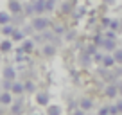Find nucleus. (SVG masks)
I'll return each instance as SVG.
<instances>
[{
	"label": "nucleus",
	"instance_id": "nucleus-22",
	"mask_svg": "<svg viewBox=\"0 0 122 115\" xmlns=\"http://www.w3.org/2000/svg\"><path fill=\"white\" fill-rule=\"evenodd\" d=\"M11 86H13V81L2 77V90H9V92H11Z\"/></svg>",
	"mask_w": 122,
	"mask_h": 115
},
{
	"label": "nucleus",
	"instance_id": "nucleus-29",
	"mask_svg": "<svg viewBox=\"0 0 122 115\" xmlns=\"http://www.w3.org/2000/svg\"><path fill=\"white\" fill-rule=\"evenodd\" d=\"M104 2H106L108 5H111V4H115V0H104Z\"/></svg>",
	"mask_w": 122,
	"mask_h": 115
},
{
	"label": "nucleus",
	"instance_id": "nucleus-12",
	"mask_svg": "<svg viewBox=\"0 0 122 115\" xmlns=\"http://www.w3.org/2000/svg\"><path fill=\"white\" fill-rule=\"evenodd\" d=\"M13 49V40L11 38H5V40H2L0 42V52H9V50Z\"/></svg>",
	"mask_w": 122,
	"mask_h": 115
},
{
	"label": "nucleus",
	"instance_id": "nucleus-7",
	"mask_svg": "<svg viewBox=\"0 0 122 115\" xmlns=\"http://www.w3.org/2000/svg\"><path fill=\"white\" fill-rule=\"evenodd\" d=\"M11 94L13 95H23L25 94V88H23V83H18V81H13V86H11Z\"/></svg>",
	"mask_w": 122,
	"mask_h": 115
},
{
	"label": "nucleus",
	"instance_id": "nucleus-16",
	"mask_svg": "<svg viewBox=\"0 0 122 115\" xmlns=\"http://www.w3.org/2000/svg\"><path fill=\"white\" fill-rule=\"evenodd\" d=\"M13 16L9 11H0V25H5V23H11Z\"/></svg>",
	"mask_w": 122,
	"mask_h": 115
},
{
	"label": "nucleus",
	"instance_id": "nucleus-31",
	"mask_svg": "<svg viewBox=\"0 0 122 115\" xmlns=\"http://www.w3.org/2000/svg\"><path fill=\"white\" fill-rule=\"evenodd\" d=\"M118 94H120V95H122V86H118Z\"/></svg>",
	"mask_w": 122,
	"mask_h": 115
},
{
	"label": "nucleus",
	"instance_id": "nucleus-21",
	"mask_svg": "<svg viewBox=\"0 0 122 115\" xmlns=\"http://www.w3.org/2000/svg\"><path fill=\"white\" fill-rule=\"evenodd\" d=\"M13 31H15V25H13V23H5V25H2V34H4V36H11Z\"/></svg>",
	"mask_w": 122,
	"mask_h": 115
},
{
	"label": "nucleus",
	"instance_id": "nucleus-20",
	"mask_svg": "<svg viewBox=\"0 0 122 115\" xmlns=\"http://www.w3.org/2000/svg\"><path fill=\"white\" fill-rule=\"evenodd\" d=\"M23 88H25L27 94H36V84L32 83V81H27V83H23Z\"/></svg>",
	"mask_w": 122,
	"mask_h": 115
},
{
	"label": "nucleus",
	"instance_id": "nucleus-26",
	"mask_svg": "<svg viewBox=\"0 0 122 115\" xmlns=\"http://www.w3.org/2000/svg\"><path fill=\"white\" fill-rule=\"evenodd\" d=\"M99 113H101V115H104V113H111V108H108V106H102V108L99 110Z\"/></svg>",
	"mask_w": 122,
	"mask_h": 115
},
{
	"label": "nucleus",
	"instance_id": "nucleus-10",
	"mask_svg": "<svg viewBox=\"0 0 122 115\" xmlns=\"http://www.w3.org/2000/svg\"><path fill=\"white\" fill-rule=\"evenodd\" d=\"M2 77H4V79H11V81H15V79H16V72H15V68H13L11 65H9V67H4V70H2Z\"/></svg>",
	"mask_w": 122,
	"mask_h": 115
},
{
	"label": "nucleus",
	"instance_id": "nucleus-19",
	"mask_svg": "<svg viewBox=\"0 0 122 115\" xmlns=\"http://www.w3.org/2000/svg\"><path fill=\"white\" fill-rule=\"evenodd\" d=\"M113 59H115V65H122V49H115L113 52Z\"/></svg>",
	"mask_w": 122,
	"mask_h": 115
},
{
	"label": "nucleus",
	"instance_id": "nucleus-30",
	"mask_svg": "<svg viewBox=\"0 0 122 115\" xmlns=\"http://www.w3.org/2000/svg\"><path fill=\"white\" fill-rule=\"evenodd\" d=\"M118 25H120V32H122V18L118 20Z\"/></svg>",
	"mask_w": 122,
	"mask_h": 115
},
{
	"label": "nucleus",
	"instance_id": "nucleus-8",
	"mask_svg": "<svg viewBox=\"0 0 122 115\" xmlns=\"http://www.w3.org/2000/svg\"><path fill=\"white\" fill-rule=\"evenodd\" d=\"M9 106H11V113H22V111H23V101H22V95H20V99L13 101Z\"/></svg>",
	"mask_w": 122,
	"mask_h": 115
},
{
	"label": "nucleus",
	"instance_id": "nucleus-11",
	"mask_svg": "<svg viewBox=\"0 0 122 115\" xmlns=\"http://www.w3.org/2000/svg\"><path fill=\"white\" fill-rule=\"evenodd\" d=\"M11 40L13 42H23L25 40V32L22 29H18V27H15V31L11 32Z\"/></svg>",
	"mask_w": 122,
	"mask_h": 115
},
{
	"label": "nucleus",
	"instance_id": "nucleus-3",
	"mask_svg": "<svg viewBox=\"0 0 122 115\" xmlns=\"http://www.w3.org/2000/svg\"><path fill=\"white\" fill-rule=\"evenodd\" d=\"M32 11H34V15H43V13H47L45 0H34V2H32Z\"/></svg>",
	"mask_w": 122,
	"mask_h": 115
},
{
	"label": "nucleus",
	"instance_id": "nucleus-1",
	"mask_svg": "<svg viewBox=\"0 0 122 115\" xmlns=\"http://www.w3.org/2000/svg\"><path fill=\"white\" fill-rule=\"evenodd\" d=\"M30 27H32V31H38V32H43V31H47L50 27V22H49V18L47 16H34V18L30 20Z\"/></svg>",
	"mask_w": 122,
	"mask_h": 115
},
{
	"label": "nucleus",
	"instance_id": "nucleus-25",
	"mask_svg": "<svg viewBox=\"0 0 122 115\" xmlns=\"http://www.w3.org/2000/svg\"><path fill=\"white\" fill-rule=\"evenodd\" d=\"M115 111H117V113H122V99H118V103L115 104Z\"/></svg>",
	"mask_w": 122,
	"mask_h": 115
},
{
	"label": "nucleus",
	"instance_id": "nucleus-13",
	"mask_svg": "<svg viewBox=\"0 0 122 115\" xmlns=\"http://www.w3.org/2000/svg\"><path fill=\"white\" fill-rule=\"evenodd\" d=\"M101 63H102L106 68H110V67L115 65V59H113V54H104L102 58H101Z\"/></svg>",
	"mask_w": 122,
	"mask_h": 115
},
{
	"label": "nucleus",
	"instance_id": "nucleus-23",
	"mask_svg": "<svg viewBox=\"0 0 122 115\" xmlns=\"http://www.w3.org/2000/svg\"><path fill=\"white\" fill-rule=\"evenodd\" d=\"M70 9H72V0H66L65 4L61 5V13H70Z\"/></svg>",
	"mask_w": 122,
	"mask_h": 115
},
{
	"label": "nucleus",
	"instance_id": "nucleus-14",
	"mask_svg": "<svg viewBox=\"0 0 122 115\" xmlns=\"http://www.w3.org/2000/svg\"><path fill=\"white\" fill-rule=\"evenodd\" d=\"M22 49H23V52H25V54H30L32 50H34V42L25 38V40L22 42Z\"/></svg>",
	"mask_w": 122,
	"mask_h": 115
},
{
	"label": "nucleus",
	"instance_id": "nucleus-4",
	"mask_svg": "<svg viewBox=\"0 0 122 115\" xmlns=\"http://www.w3.org/2000/svg\"><path fill=\"white\" fill-rule=\"evenodd\" d=\"M36 103H38L40 106H47V104L50 103L49 92H36Z\"/></svg>",
	"mask_w": 122,
	"mask_h": 115
},
{
	"label": "nucleus",
	"instance_id": "nucleus-9",
	"mask_svg": "<svg viewBox=\"0 0 122 115\" xmlns=\"http://www.w3.org/2000/svg\"><path fill=\"white\" fill-rule=\"evenodd\" d=\"M101 45H102L104 49L108 50V52H113V50L117 49V43H115V40H113V38H106V36H104V40H102V43H101Z\"/></svg>",
	"mask_w": 122,
	"mask_h": 115
},
{
	"label": "nucleus",
	"instance_id": "nucleus-17",
	"mask_svg": "<svg viewBox=\"0 0 122 115\" xmlns=\"http://www.w3.org/2000/svg\"><path fill=\"white\" fill-rule=\"evenodd\" d=\"M79 106H81V110H83V111L92 110V106H93V101H92V99H88V97H83V99L79 101Z\"/></svg>",
	"mask_w": 122,
	"mask_h": 115
},
{
	"label": "nucleus",
	"instance_id": "nucleus-5",
	"mask_svg": "<svg viewBox=\"0 0 122 115\" xmlns=\"http://www.w3.org/2000/svg\"><path fill=\"white\" fill-rule=\"evenodd\" d=\"M104 95H106L108 99H115V97L118 95V86L117 84H108L106 88H104Z\"/></svg>",
	"mask_w": 122,
	"mask_h": 115
},
{
	"label": "nucleus",
	"instance_id": "nucleus-6",
	"mask_svg": "<svg viewBox=\"0 0 122 115\" xmlns=\"http://www.w3.org/2000/svg\"><path fill=\"white\" fill-rule=\"evenodd\" d=\"M13 103V94L9 90H2L0 92V104H4V106H9Z\"/></svg>",
	"mask_w": 122,
	"mask_h": 115
},
{
	"label": "nucleus",
	"instance_id": "nucleus-24",
	"mask_svg": "<svg viewBox=\"0 0 122 115\" xmlns=\"http://www.w3.org/2000/svg\"><path fill=\"white\" fill-rule=\"evenodd\" d=\"M86 52H88V54H90V56H92V58H93V54H95V52H97V47H95V43H92V45H90V47H86Z\"/></svg>",
	"mask_w": 122,
	"mask_h": 115
},
{
	"label": "nucleus",
	"instance_id": "nucleus-28",
	"mask_svg": "<svg viewBox=\"0 0 122 115\" xmlns=\"http://www.w3.org/2000/svg\"><path fill=\"white\" fill-rule=\"evenodd\" d=\"M56 32H57V34H63V32H65V29H63V27H56Z\"/></svg>",
	"mask_w": 122,
	"mask_h": 115
},
{
	"label": "nucleus",
	"instance_id": "nucleus-15",
	"mask_svg": "<svg viewBox=\"0 0 122 115\" xmlns=\"http://www.w3.org/2000/svg\"><path fill=\"white\" fill-rule=\"evenodd\" d=\"M61 111H63V108L59 106V104H47V113L49 115H59Z\"/></svg>",
	"mask_w": 122,
	"mask_h": 115
},
{
	"label": "nucleus",
	"instance_id": "nucleus-2",
	"mask_svg": "<svg viewBox=\"0 0 122 115\" xmlns=\"http://www.w3.org/2000/svg\"><path fill=\"white\" fill-rule=\"evenodd\" d=\"M7 7H9V13H11V15H20V13H23V4L20 0H9Z\"/></svg>",
	"mask_w": 122,
	"mask_h": 115
},
{
	"label": "nucleus",
	"instance_id": "nucleus-27",
	"mask_svg": "<svg viewBox=\"0 0 122 115\" xmlns=\"http://www.w3.org/2000/svg\"><path fill=\"white\" fill-rule=\"evenodd\" d=\"M101 22H102V25H104V27H110L111 20H110V18H102V20H101Z\"/></svg>",
	"mask_w": 122,
	"mask_h": 115
},
{
	"label": "nucleus",
	"instance_id": "nucleus-18",
	"mask_svg": "<svg viewBox=\"0 0 122 115\" xmlns=\"http://www.w3.org/2000/svg\"><path fill=\"white\" fill-rule=\"evenodd\" d=\"M43 54H45L47 58H52L54 54H56V47H54L52 43H47V45H43Z\"/></svg>",
	"mask_w": 122,
	"mask_h": 115
}]
</instances>
